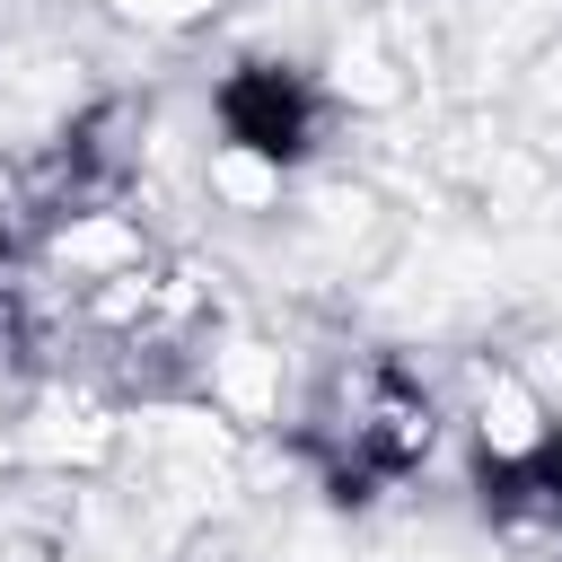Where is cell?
<instances>
[{"instance_id":"obj_1","label":"cell","mask_w":562,"mask_h":562,"mask_svg":"<svg viewBox=\"0 0 562 562\" xmlns=\"http://www.w3.org/2000/svg\"><path fill=\"white\" fill-rule=\"evenodd\" d=\"M316 448L334 457L342 483H386V474H404L430 448V404L386 360H351L316 395Z\"/></svg>"},{"instance_id":"obj_2","label":"cell","mask_w":562,"mask_h":562,"mask_svg":"<svg viewBox=\"0 0 562 562\" xmlns=\"http://www.w3.org/2000/svg\"><path fill=\"white\" fill-rule=\"evenodd\" d=\"M299 140H307V97H299V79H281V70H246V79H228V149L281 167Z\"/></svg>"},{"instance_id":"obj_3","label":"cell","mask_w":562,"mask_h":562,"mask_svg":"<svg viewBox=\"0 0 562 562\" xmlns=\"http://www.w3.org/2000/svg\"><path fill=\"white\" fill-rule=\"evenodd\" d=\"M474 430H483V448H492L501 465H527V457L553 439L544 404H536V395H527L509 369H492V378H483V422H474Z\"/></svg>"},{"instance_id":"obj_4","label":"cell","mask_w":562,"mask_h":562,"mask_svg":"<svg viewBox=\"0 0 562 562\" xmlns=\"http://www.w3.org/2000/svg\"><path fill=\"white\" fill-rule=\"evenodd\" d=\"M53 220H61V202H53V176H44V167H26V158H0V255L35 246Z\"/></svg>"}]
</instances>
